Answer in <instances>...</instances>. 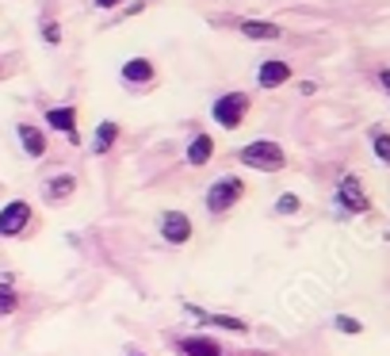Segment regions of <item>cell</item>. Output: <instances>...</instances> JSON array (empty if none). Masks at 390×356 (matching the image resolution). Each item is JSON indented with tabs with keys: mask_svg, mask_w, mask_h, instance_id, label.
Here are the masks:
<instances>
[{
	"mask_svg": "<svg viewBox=\"0 0 390 356\" xmlns=\"http://www.w3.org/2000/svg\"><path fill=\"white\" fill-rule=\"evenodd\" d=\"M238 161H241V165H249V169H257V173H280V169H287V153H283V145L268 142V138L241 145Z\"/></svg>",
	"mask_w": 390,
	"mask_h": 356,
	"instance_id": "cell-1",
	"label": "cell"
},
{
	"mask_svg": "<svg viewBox=\"0 0 390 356\" xmlns=\"http://www.w3.org/2000/svg\"><path fill=\"white\" fill-rule=\"evenodd\" d=\"M249 96L245 92H226V96H218L215 104H210V115H215V123L218 127H226V131H238L241 123H245V115H249Z\"/></svg>",
	"mask_w": 390,
	"mask_h": 356,
	"instance_id": "cell-2",
	"label": "cell"
},
{
	"mask_svg": "<svg viewBox=\"0 0 390 356\" xmlns=\"http://www.w3.org/2000/svg\"><path fill=\"white\" fill-rule=\"evenodd\" d=\"M241 196H245V180L241 176H222V180H215L207 188V211L226 215L233 204H241Z\"/></svg>",
	"mask_w": 390,
	"mask_h": 356,
	"instance_id": "cell-3",
	"label": "cell"
},
{
	"mask_svg": "<svg viewBox=\"0 0 390 356\" xmlns=\"http://www.w3.org/2000/svg\"><path fill=\"white\" fill-rule=\"evenodd\" d=\"M337 207L345 215H368L371 211V199H368V192H363V180L356 173H348V176H340V184H337Z\"/></svg>",
	"mask_w": 390,
	"mask_h": 356,
	"instance_id": "cell-4",
	"label": "cell"
},
{
	"mask_svg": "<svg viewBox=\"0 0 390 356\" xmlns=\"http://www.w3.org/2000/svg\"><path fill=\"white\" fill-rule=\"evenodd\" d=\"M31 222V204H23V199H12V204L0 211V238H15V234H23Z\"/></svg>",
	"mask_w": 390,
	"mask_h": 356,
	"instance_id": "cell-5",
	"label": "cell"
},
{
	"mask_svg": "<svg viewBox=\"0 0 390 356\" xmlns=\"http://www.w3.org/2000/svg\"><path fill=\"white\" fill-rule=\"evenodd\" d=\"M161 238H165L168 245H184V241H192V218L184 211H165V215H161Z\"/></svg>",
	"mask_w": 390,
	"mask_h": 356,
	"instance_id": "cell-6",
	"label": "cell"
},
{
	"mask_svg": "<svg viewBox=\"0 0 390 356\" xmlns=\"http://www.w3.org/2000/svg\"><path fill=\"white\" fill-rule=\"evenodd\" d=\"M46 123H50L54 131H62L73 145L80 142V134H77V108H69V104H65V108H50V111H46Z\"/></svg>",
	"mask_w": 390,
	"mask_h": 356,
	"instance_id": "cell-7",
	"label": "cell"
},
{
	"mask_svg": "<svg viewBox=\"0 0 390 356\" xmlns=\"http://www.w3.org/2000/svg\"><path fill=\"white\" fill-rule=\"evenodd\" d=\"M291 80V66L287 62H264L257 73V85L260 88H280V85H287Z\"/></svg>",
	"mask_w": 390,
	"mask_h": 356,
	"instance_id": "cell-8",
	"label": "cell"
},
{
	"mask_svg": "<svg viewBox=\"0 0 390 356\" xmlns=\"http://www.w3.org/2000/svg\"><path fill=\"white\" fill-rule=\"evenodd\" d=\"M238 31H241L245 38H257V43H275V38L283 35L275 23H264V20H241V23H238Z\"/></svg>",
	"mask_w": 390,
	"mask_h": 356,
	"instance_id": "cell-9",
	"label": "cell"
},
{
	"mask_svg": "<svg viewBox=\"0 0 390 356\" xmlns=\"http://www.w3.org/2000/svg\"><path fill=\"white\" fill-rule=\"evenodd\" d=\"M176 349L184 356H222V345H218L215 337H180Z\"/></svg>",
	"mask_w": 390,
	"mask_h": 356,
	"instance_id": "cell-10",
	"label": "cell"
},
{
	"mask_svg": "<svg viewBox=\"0 0 390 356\" xmlns=\"http://www.w3.org/2000/svg\"><path fill=\"white\" fill-rule=\"evenodd\" d=\"M210 157H215V138H210V134H195L192 145H188V165L199 169V165H207Z\"/></svg>",
	"mask_w": 390,
	"mask_h": 356,
	"instance_id": "cell-11",
	"label": "cell"
},
{
	"mask_svg": "<svg viewBox=\"0 0 390 356\" xmlns=\"http://www.w3.org/2000/svg\"><path fill=\"white\" fill-rule=\"evenodd\" d=\"M123 80L127 85H150L153 80V62L150 58H130L123 66Z\"/></svg>",
	"mask_w": 390,
	"mask_h": 356,
	"instance_id": "cell-12",
	"label": "cell"
},
{
	"mask_svg": "<svg viewBox=\"0 0 390 356\" xmlns=\"http://www.w3.org/2000/svg\"><path fill=\"white\" fill-rule=\"evenodd\" d=\"M20 142H23V150H27L31 157H43L46 153V134L38 131V127H31V123L20 127Z\"/></svg>",
	"mask_w": 390,
	"mask_h": 356,
	"instance_id": "cell-13",
	"label": "cell"
},
{
	"mask_svg": "<svg viewBox=\"0 0 390 356\" xmlns=\"http://www.w3.org/2000/svg\"><path fill=\"white\" fill-rule=\"evenodd\" d=\"M73 192H77V176H69V173L54 176V180L46 184V199H50V204H58V199H69Z\"/></svg>",
	"mask_w": 390,
	"mask_h": 356,
	"instance_id": "cell-14",
	"label": "cell"
},
{
	"mask_svg": "<svg viewBox=\"0 0 390 356\" xmlns=\"http://www.w3.org/2000/svg\"><path fill=\"white\" fill-rule=\"evenodd\" d=\"M115 138H119V127L111 123V119H103V123L96 127V142H92V153H108L111 145H115Z\"/></svg>",
	"mask_w": 390,
	"mask_h": 356,
	"instance_id": "cell-15",
	"label": "cell"
},
{
	"mask_svg": "<svg viewBox=\"0 0 390 356\" xmlns=\"http://www.w3.org/2000/svg\"><path fill=\"white\" fill-rule=\"evenodd\" d=\"M192 311H195V306H192ZM195 314H199V311H195ZM199 322H203V326H218V329H233V334H245V322H241V318H230V314H199Z\"/></svg>",
	"mask_w": 390,
	"mask_h": 356,
	"instance_id": "cell-16",
	"label": "cell"
},
{
	"mask_svg": "<svg viewBox=\"0 0 390 356\" xmlns=\"http://www.w3.org/2000/svg\"><path fill=\"white\" fill-rule=\"evenodd\" d=\"M371 150H375V157L390 169V134L387 131H371Z\"/></svg>",
	"mask_w": 390,
	"mask_h": 356,
	"instance_id": "cell-17",
	"label": "cell"
},
{
	"mask_svg": "<svg viewBox=\"0 0 390 356\" xmlns=\"http://www.w3.org/2000/svg\"><path fill=\"white\" fill-rule=\"evenodd\" d=\"M333 326H337L340 334H348V337L363 334V322H360V318H352V314H337V318H333Z\"/></svg>",
	"mask_w": 390,
	"mask_h": 356,
	"instance_id": "cell-18",
	"label": "cell"
},
{
	"mask_svg": "<svg viewBox=\"0 0 390 356\" xmlns=\"http://www.w3.org/2000/svg\"><path fill=\"white\" fill-rule=\"evenodd\" d=\"M15 306H20V299H15L12 284H0V318H8V314H15Z\"/></svg>",
	"mask_w": 390,
	"mask_h": 356,
	"instance_id": "cell-19",
	"label": "cell"
},
{
	"mask_svg": "<svg viewBox=\"0 0 390 356\" xmlns=\"http://www.w3.org/2000/svg\"><path fill=\"white\" fill-rule=\"evenodd\" d=\"M298 207L303 204H298V196H291V192H283V196L275 199V215H295Z\"/></svg>",
	"mask_w": 390,
	"mask_h": 356,
	"instance_id": "cell-20",
	"label": "cell"
},
{
	"mask_svg": "<svg viewBox=\"0 0 390 356\" xmlns=\"http://www.w3.org/2000/svg\"><path fill=\"white\" fill-rule=\"evenodd\" d=\"M43 38H46V43H62V27H58V23H46Z\"/></svg>",
	"mask_w": 390,
	"mask_h": 356,
	"instance_id": "cell-21",
	"label": "cell"
},
{
	"mask_svg": "<svg viewBox=\"0 0 390 356\" xmlns=\"http://www.w3.org/2000/svg\"><path fill=\"white\" fill-rule=\"evenodd\" d=\"M379 85H383L387 96H390V69H379Z\"/></svg>",
	"mask_w": 390,
	"mask_h": 356,
	"instance_id": "cell-22",
	"label": "cell"
},
{
	"mask_svg": "<svg viewBox=\"0 0 390 356\" xmlns=\"http://www.w3.org/2000/svg\"><path fill=\"white\" fill-rule=\"evenodd\" d=\"M123 0H96V8H119Z\"/></svg>",
	"mask_w": 390,
	"mask_h": 356,
	"instance_id": "cell-23",
	"label": "cell"
},
{
	"mask_svg": "<svg viewBox=\"0 0 390 356\" xmlns=\"http://www.w3.org/2000/svg\"><path fill=\"white\" fill-rule=\"evenodd\" d=\"M130 356H138V353H130Z\"/></svg>",
	"mask_w": 390,
	"mask_h": 356,
	"instance_id": "cell-24",
	"label": "cell"
}]
</instances>
